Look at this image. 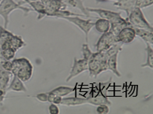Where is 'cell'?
<instances>
[{"label": "cell", "mask_w": 153, "mask_h": 114, "mask_svg": "<svg viewBox=\"0 0 153 114\" xmlns=\"http://www.w3.org/2000/svg\"><path fill=\"white\" fill-rule=\"evenodd\" d=\"M108 70L107 58L103 51H96L88 61V71L90 77L96 78L100 73Z\"/></svg>", "instance_id": "cell-1"}, {"label": "cell", "mask_w": 153, "mask_h": 114, "mask_svg": "<svg viewBox=\"0 0 153 114\" xmlns=\"http://www.w3.org/2000/svg\"><path fill=\"white\" fill-rule=\"evenodd\" d=\"M11 73L23 82L29 81L33 76V66L29 59L25 57L14 58L12 60Z\"/></svg>", "instance_id": "cell-2"}, {"label": "cell", "mask_w": 153, "mask_h": 114, "mask_svg": "<svg viewBox=\"0 0 153 114\" xmlns=\"http://www.w3.org/2000/svg\"><path fill=\"white\" fill-rule=\"evenodd\" d=\"M24 2H15L13 0H1L0 1V16L4 21V28L7 29L9 24V16L15 10H21L23 11L24 16H27L30 12H34L32 8L23 7Z\"/></svg>", "instance_id": "cell-3"}, {"label": "cell", "mask_w": 153, "mask_h": 114, "mask_svg": "<svg viewBox=\"0 0 153 114\" xmlns=\"http://www.w3.org/2000/svg\"><path fill=\"white\" fill-rule=\"evenodd\" d=\"M127 20L134 28L149 29L153 31L152 25H151V24L146 20L142 12V9L139 7H135V9L129 13V16H127Z\"/></svg>", "instance_id": "cell-4"}, {"label": "cell", "mask_w": 153, "mask_h": 114, "mask_svg": "<svg viewBox=\"0 0 153 114\" xmlns=\"http://www.w3.org/2000/svg\"><path fill=\"white\" fill-rule=\"evenodd\" d=\"M61 18L72 23L81 29L85 35V41L87 43L88 40V34L91 29L94 27V22H92L91 20L83 19L78 16H68V17H62Z\"/></svg>", "instance_id": "cell-5"}, {"label": "cell", "mask_w": 153, "mask_h": 114, "mask_svg": "<svg viewBox=\"0 0 153 114\" xmlns=\"http://www.w3.org/2000/svg\"><path fill=\"white\" fill-rule=\"evenodd\" d=\"M87 10L89 13H96L100 18L107 19L111 23L123 21L126 19V18H123L122 17L121 13H117V12H114V11L111 10H107L103 9H96V8H90V7H87Z\"/></svg>", "instance_id": "cell-6"}, {"label": "cell", "mask_w": 153, "mask_h": 114, "mask_svg": "<svg viewBox=\"0 0 153 114\" xmlns=\"http://www.w3.org/2000/svg\"><path fill=\"white\" fill-rule=\"evenodd\" d=\"M118 43V38L109 31L103 33L96 45V51H104L109 49L114 43Z\"/></svg>", "instance_id": "cell-7"}, {"label": "cell", "mask_w": 153, "mask_h": 114, "mask_svg": "<svg viewBox=\"0 0 153 114\" xmlns=\"http://www.w3.org/2000/svg\"><path fill=\"white\" fill-rule=\"evenodd\" d=\"M88 71V61L85 58L82 59H76V57H74V63H73L72 68L70 72V74L66 78V81L70 82L71 79L77 76L78 75L81 73H84Z\"/></svg>", "instance_id": "cell-8"}, {"label": "cell", "mask_w": 153, "mask_h": 114, "mask_svg": "<svg viewBox=\"0 0 153 114\" xmlns=\"http://www.w3.org/2000/svg\"><path fill=\"white\" fill-rule=\"evenodd\" d=\"M136 33L134 28L132 26H127L123 28L117 35L118 42L123 44H129L134 41L136 38Z\"/></svg>", "instance_id": "cell-9"}, {"label": "cell", "mask_w": 153, "mask_h": 114, "mask_svg": "<svg viewBox=\"0 0 153 114\" xmlns=\"http://www.w3.org/2000/svg\"><path fill=\"white\" fill-rule=\"evenodd\" d=\"M137 0H118L114 2V6L118 10L125 11L126 15L129 14L137 7Z\"/></svg>", "instance_id": "cell-10"}, {"label": "cell", "mask_w": 153, "mask_h": 114, "mask_svg": "<svg viewBox=\"0 0 153 114\" xmlns=\"http://www.w3.org/2000/svg\"><path fill=\"white\" fill-rule=\"evenodd\" d=\"M24 3H27L31 7L34 12H36L38 13L37 20H41L42 18L47 16L46 7L45 5L42 1H28V0H23Z\"/></svg>", "instance_id": "cell-11"}, {"label": "cell", "mask_w": 153, "mask_h": 114, "mask_svg": "<svg viewBox=\"0 0 153 114\" xmlns=\"http://www.w3.org/2000/svg\"><path fill=\"white\" fill-rule=\"evenodd\" d=\"M8 91H16V92H26V87L25 86L24 82L21 80L17 76L13 75V78L10 82L8 88L7 89Z\"/></svg>", "instance_id": "cell-12"}, {"label": "cell", "mask_w": 153, "mask_h": 114, "mask_svg": "<svg viewBox=\"0 0 153 114\" xmlns=\"http://www.w3.org/2000/svg\"><path fill=\"white\" fill-rule=\"evenodd\" d=\"M136 35H137L146 44H153V31L144 29L134 28Z\"/></svg>", "instance_id": "cell-13"}, {"label": "cell", "mask_w": 153, "mask_h": 114, "mask_svg": "<svg viewBox=\"0 0 153 114\" xmlns=\"http://www.w3.org/2000/svg\"><path fill=\"white\" fill-rule=\"evenodd\" d=\"M66 6H70L74 8H76L81 12V14H83L84 16H85L87 18H91L90 16V13L88 11L87 7H85L84 2L82 0H62Z\"/></svg>", "instance_id": "cell-14"}, {"label": "cell", "mask_w": 153, "mask_h": 114, "mask_svg": "<svg viewBox=\"0 0 153 114\" xmlns=\"http://www.w3.org/2000/svg\"><path fill=\"white\" fill-rule=\"evenodd\" d=\"M118 54H114L107 58V68L117 77H121L122 74L118 69Z\"/></svg>", "instance_id": "cell-15"}, {"label": "cell", "mask_w": 153, "mask_h": 114, "mask_svg": "<svg viewBox=\"0 0 153 114\" xmlns=\"http://www.w3.org/2000/svg\"><path fill=\"white\" fill-rule=\"evenodd\" d=\"M94 27L96 30L100 33H105L109 31L111 27V22L107 19L103 18H97L96 22H94Z\"/></svg>", "instance_id": "cell-16"}, {"label": "cell", "mask_w": 153, "mask_h": 114, "mask_svg": "<svg viewBox=\"0 0 153 114\" xmlns=\"http://www.w3.org/2000/svg\"><path fill=\"white\" fill-rule=\"evenodd\" d=\"M11 77H13V73L11 72L5 70L3 68L0 69V87L1 88L7 90L8 85L10 82Z\"/></svg>", "instance_id": "cell-17"}, {"label": "cell", "mask_w": 153, "mask_h": 114, "mask_svg": "<svg viewBox=\"0 0 153 114\" xmlns=\"http://www.w3.org/2000/svg\"><path fill=\"white\" fill-rule=\"evenodd\" d=\"M8 41H9L11 47L15 51H18L19 49L24 47L25 46H26V43L23 40L22 36H18V35H14V34L11 35L10 37L9 38Z\"/></svg>", "instance_id": "cell-18"}, {"label": "cell", "mask_w": 153, "mask_h": 114, "mask_svg": "<svg viewBox=\"0 0 153 114\" xmlns=\"http://www.w3.org/2000/svg\"><path fill=\"white\" fill-rule=\"evenodd\" d=\"M85 98L79 97H70V98H62L61 105L66 106H77V105H85Z\"/></svg>", "instance_id": "cell-19"}, {"label": "cell", "mask_w": 153, "mask_h": 114, "mask_svg": "<svg viewBox=\"0 0 153 114\" xmlns=\"http://www.w3.org/2000/svg\"><path fill=\"white\" fill-rule=\"evenodd\" d=\"M127 26H131V24H129V22L128 20L125 19L123 21H118V22H114V23H111V27H110L109 32H111L113 35H118V33L120 32V31L123 28Z\"/></svg>", "instance_id": "cell-20"}, {"label": "cell", "mask_w": 153, "mask_h": 114, "mask_svg": "<svg viewBox=\"0 0 153 114\" xmlns=\"http://www.w3.org/2000/svg\"><path fill=\"white\" fill-rule=\"evenodd\" d=\"M75 90H76V88L67 87V86H60V87H58V88L53 89L52 90H51L49 92L63 98V97L66 96L68 94L74 92Z\"/></svg>", "instance_id": "cell-21"}, {"label": "cell", "mask_w": 153, "mask_h": 114, "mask_svg": "<svg viewBox=\"0 0 153 114\" xmlns=\"http://www.w3.org/2000/svg\"><path fill=\"white\" fill-rule=\"evenodd\" d=\"M147 52V60L146 62L143 64L141 67L145 68V67H149L150 68H153V49L150 44H147V47L145 49Z\"/></svg>", "instance_id": "cell-22"}, {"label": "cell", "mask_w": 153, "mask_h": 114, "mask_svg": "<svg viewBox=\"0 0 153 114\" xmlns=\"http://www.w3.org/2000/svg\"><path fill=\"white\" fill-rule=\"evenodd\" d=\"M16 52L17 51H14L12 47H10V48L5 49V50L1 51L0 54L6 60H13L14 57H15Z\"/></svg>", "instance_id": "cell-23"}, {"label": "cell", "mask_w": 153, "mask_h": 114, "mask_svg": "<svg viewBox=\"0 0 153 114\" xmlns=\"http://www.w3.org/2000/svg\"><path fill=\"white\" fill-rule=\"evenodd\" d=\"M62 100V97L56 95V94H51V93L48 92V101L50 103L55 104V105H61Z\"/></svg>", "instance_id": "cell-24"}, {"label": "cell", "mask_w": 153, "mask_h": 114, "mask_svg": "<svg viewBox=\"0 0 153 114\" xmlns=\"http://www.w3.org/2000/svg\"><path fill=\"white\" fill-rule=\"evenodd\" d=\"M81 52H82V55H83V58L86 59L87 61L89 60V58L91 57L92 54H93V52L91 51V49H90V47L87 43H85L82 45Z\"/></svg>", "instance_id": "cell-25"}, {"label": "cell", "mask_w": 153, "mask_h": 114, "mask_svg": "<svg viewBox=\"0 0 153 114\" xmlns=\"http://www.w3.org/2000/svg\"><path fill=\"white\" fill-rule=\"evenodd\" d=\"M152 4L153 0H137V7L140 9L152 6Z\"/></svg>", "instance_id": "cell-26"}, {"label": "cell", "mask_w": 153, "mask_h": 114, "mask_svg": "<svg viewBox=\"0 0 153 114\" xmlns=\"http://www.w3.org/2000/svg\"><path fill=\"white\" fill-rule=\"evenodd\" d=\"M110 112V106L106 104L97 105L96 107V113L99 114H106Z\"/></svg>", "instance_id": "cell-27"}, {"label": "cell", "mask_w": 153, "mask_h": 114, "mask_svg": "<svg viewBox=\"0 0 153 114\" xmlns=\"http://www.w3.org/2000/svg\"><path fill=\"white\" fill-rule=\"evenodd\" d=\"M34 98L37 99L40 102H48V92L46 93H39L36 94Z\"/></svg>", "instance_id": "cell-28"}, {"label": "cell", "mask_w": 153, "mask_h": 114, "mask_svg": "<svg viewBox=\"0 0 153 114\" xmlns=\"http://www.w3.org/2000/svg\"><path fill=\"white\" fill-rule=\"evenodd\" d=\"M48 110H49V113L51 114H59V113H60L59 106H58V105H55V104L51 103Z\"/></svg>", "instance_id": "cell-29"}, {"label": "cell", "mask_w": 153, "mask_h": 114, "mask_svg": "<svg viewBox=\"0 0 153 114\" xmlns=\"http://www.w3.org/2000/svg\"><path fill=\"white\" fill-rule=\"evenodd\" d=\"M12 66H13V65H12V60H6L3 62V64H2V68H3L5 70L11 72V70H12Z\"/></svg>", "instance_id": "cell-30"}, {"label": "cell", "mask_w": 153, "mask_h": 114, "mask_svg": "<svg viewBox=\"0 0 153 114\" xmlns=\"http://www.w3.org/2000/svg\"><path fill=\"white\" fill-rule=\"evenodd\" d=\"M110 1H118V0H96V3H100V2H110Z\"/></svg>", "instance_id": "cell-31"}, {"label": "cell", "mask_w": 153, "mask_h": 114, "mask_svg": "<svg viewBox=\"0 0 153 114\" xmlns=\"http://www.w3.org/2000/svg\"><path fill=\"white\" fill-rule=\"evenodd\" d=\"M5 98H3V97H0V104H2V102L3 101H4Z\"/></svg>", "instance_id": "cell-32"}]
</instances>
